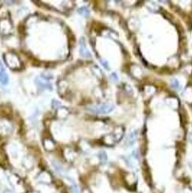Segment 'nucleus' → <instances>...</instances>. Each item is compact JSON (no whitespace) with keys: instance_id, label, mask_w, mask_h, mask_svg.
I'll list each match as a JSON object with an SVG mask.
<instances>
[{"instance_id":"ddd939ff","label":"nucleus","mask_w":192,"mask_h":193,"mask_svg":"<svg viewBox=\"0 0 192 193\" xmlns=\"http://www.w3.org/2000/svg\"><path fill=\"white\" fill-rule=\"evenodd\" d=\"M110 79L112 80H116V81L118 79V76H117V74L116 73L111 74V75H110Z\"/></svg>"},{"instance_id":"20e7f679","label":"nucleus","mask_w":192,"mask_h":193,"mask_svg":"<svg viewBox=\"0 0 192 193\" xmlns=\"http://www.w3.org/2000/svg\"><path fill=\"white\" fill-rule=\"evenodd\" d=\"M113 136H114V138H115V140L117 141H119L122 137H123V134H124V129L122 128V127H117L116 129H115V131L113 132Z\"/></svg>"},{"instance_id":"6e6552de","label":"nucleus","mask_w":192,"mask_h":193,"mask_svg":"<svg viewBox=\"0 0 192 193\" xmlns=\"http://www.w3.org/2000/svg\"><path fill=\"white\" fill-rule=\"evenodd\" d=\"M171 87H172L173 89L180 90V89H181V84H180L179 80L176 79H171Z\"/></svg>"},{"instance_id":"0eeeda50","label":"nucleus","mask_w":192,"mask_h":193,"mask_svg":"<svg viewBox=\"0 0 192 193\" xmlns=\"http://www.w3.org/2000/svg\"><path fill=\"white\" fill-rule=\"evenodd\" d=\"M44 145H45V148L47 149V150H53L55 148L54 142L52 140H50V139H46L45 141H44Z\"/></svg>"},{"instance_id":"f257e3e1","label":"nucleus","mask_w":192,"mask_h":193,"mask_svg":"<svg viewBox=\"0 0 192 193\" xmlns=\"http://www.w3.org/2000/svg\"><path fill=\"white\" fill-rule=\"evenodd\" d=\"M113 109H114V106L111 103H104V104H101L100 106L93 108L92 110H93V112H95L97 114H108L111 112Z\"/></svg>"},{"instance_id":"423d86ee","label":"nucleus","mask_w":192,"mask_h":193,"mask_svg":"<svg viewBox=\"0 0 192 193\" xmlns=\"http://www.w3.org/2000/svg\"><path fill=\"white\" fill-rule=\"evenodd\" d=\"M136 139H137V131H133V132H132L128 135L126 142H127L128 145H132L135 142Z\"/></svg>"},{"instance_id":"39448f33","label":"nucleus","mask_w":192,"mask_h":193,"mask_svg":"<svg viewBox=\"0 0 192 193\" xmlns=\"http://www.w3.org/2000/svg\"><path fill=\"white\" fill-rule=\"evenodd\" d=\"M103 141H104V143L106 145H109V146H112V145H114L117 142V141L115 140V138H114L112 133L107 134L106 136L104 137V139H103Z\"/></svg>"},{"instance_id":"1a4fd4ad","label":"nucleus","mask_w":192,"mask_h":193,"mask_svg":"<svg viewBox=\"0 0 192 193\" xmlns=\"http://www.w3.org/2000/svg\"><path fill=\"white\" fill-rule=\"evenodd\" d=\"M78 13L81 14V15H83V16H85V17H87L89 15L90 12H89L88 8H86V7H83L78 9Z\"/></svg>"},{"instance_id":"f8f14e48","label":"nucleus","mask_w":192,"mask_h":193,"mask_svg":"<svg viewBox=\"0 0 192 193\" xmlns=\"http://www.w3.org/2000/svg\"><path fill=\"white\" fill-rule=\"evenodd\" d=\"M100 63L103 65V66L106 68L107 70H109V64H108V61L105 60H100Z\"/></svg>"},{"instance_id":"4468645a","label":"nucleus","mask_w":192,"mask_h":193,"mask_svg":"<svg viewBox=\"0 0 192 193\" xmlns=\"http://www.w3.org/2000/svg\"><path fill=\"white\" fill-rule=\"evenodd\" d=\"M82 193H91V192H90L88 190H84V191H83V192Z\"/></svg>"},{"instance_id":"7ed1b4c3","label":"nucleus","mask_w":192,"mask_h":193,"mask_svg":"<svg viewBox=\"0 0 192 193\" xmlns=\"http://www.w3.org/2000/svg\"><path fill=\"white\" fill-rule=\"evenodd\" d=\"M8 80H9V79H8L7 72H6L3 65L0 62V82L3 85H7V83H8Z\"/></svg>"},{"instance_id":"9d476101","label":"nucleus","mask_w":192,"mask_h":193,"mask_svg":"<svg viewBox=\"0 0 192 193\" xmlns=\"http://www.w3.org/2000/svg\"><path fill=\"white\" fill-rule=\"evenodd\" d=\"M99 158L100 159L101 162H106L107 161V155H106V152L105 151H100L99 154Z\"/></svg>"},{"instance_id":"f03ea898","label":"nucleus","mask_w":192,"mask_h":193,"mask_svg":"<svg viewBox=\"0 0 192 193\" xmlns=\"http://www.w3.org/2000/svg\"><path fill=\"white\" fill-rule=\"evenodd\" d=\"M79 53L80 54L83 56V57H85V58H89V57H91V53L90 52L88 51V49L86 48V43H85V39L84 38H81L79 42Z\"/></svg>"},{"instance_id":"9b49d317","label":"nucleus","mask_w":192,"mask_h":193,"mask_svg":"<svg viewBox=\"0 0 192 193\" xmlns=\"http://www.w3.org/2000/svg\"><path fill=\"white\" fill-rule=\"evenodd\" d=\"M180 193H192V189L189 188V187H186L183 190H181Z\"/></svg>"}]
</instances>
